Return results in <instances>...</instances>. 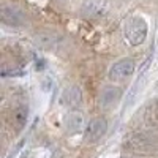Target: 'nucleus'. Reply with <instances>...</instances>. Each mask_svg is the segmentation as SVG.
<instances>
[{
	"instance_id": "nucleus-1",
	"label": "nucleus",
	"mask_w": 158,
	"mask_h": 158,
	"mask_svg": "<svg viewBox=\"0 0 158 158\" xmlns=\"http://www.w3.org/2000/svg\"><path fill=\"white\" fill-rule=\"evenodd\" d=\"M147 36V24L141 18H131L125 24V38L131 46H139Z\"/></svg>"
},
{
	"instance_id": "nucleus-2",
	"label": "nucleus",
	"mask_w": 158,
	"mask_h": 158,
	"mask_svg": "<svg viewBox=\"0 0 158 158\" xmlns=\"http://www.w3.org/2000/svg\"><path fill=\"white\" fill-rule=\"evenodd\" d=\"M108 131V122L104 117H97L94 120H90L89 125L85 127V138L90 142H97L101 139Z\"/></svg>"
},
{
	"instance_id": "nucleus-3",
	"label": "nucleus",
	"mask_w": 158,
	"mask_h": 158,
	"mask_svg": "<svg viewBox=\"0 0 158 158\" xmlns=\"http://www.w3.org/2000/svg\"><path fill=\"white\" fill-rule=\"evenodd\" d=\"M135 71V62L131 59H122L117 63H114V67L109 71V77L112 81H122V79L131 76Z\"/></svg>"
},
{
	"instance_id": "nucleus-4",
	"label": "nucleus",
	"mask_w": 158,
	"mask_h": 158,
	"mask_svg": "<svg viewBox=\"0 0 158 158\" xmlns=\"http://www.w3.org/2000/svg\"><path fill=\"white\" fill-rule=\"evenodd\" d=\"M109 0H84L82 3V13L89 18H98L108 11Z\"/></svg>"
},
{
	"instance_id": "nucleus-5",
	"label": "nucleus",
	"mask_w": 158,
	"mask_h": 158,
	"mask_svg": "<svg viewBox=\"0 0 158 158\" xmlns=\"http://www.w3.org/2000/svg\"><path fill=\"white\" fill-rule=\"evenodd\" d=\"M81 101H82V94L77 85H70L62 94V104H65V106H68L71 109H76L81 104Z\"/></svg>"
},
{
	"instance_id": "nucleus-6",
	"label": "nucleus",
	"mask_w": 158,
	"mask_h": 158,
	"mask_svg": "<svg viewBox=\"0 0 158 158\" xmlns=\"http://www.w3.org/2000/svg\"><path fill=\"white\" fill-rule=\"evenodd\" d=\"M65 125H67V130L70 133H79L85 128V117L81 111L73 109L65 118Z\"/></svg>"
},
{
	"instance_id": "nucleus-7",
	"label": "nucleus",
	"mask_w": 158,
	"mask_h": 158,
	"mask_svg": "<svg viewBox=\"0 0 158 158\" xmlns=\"http://www.w3.org/2000/svg\"><path fill=\"white\" fill-rule=\"evenodd\" d=\"M120 98V90L117 87H106L101 94V104L103 106H109V104L115 103Z\"/></svg>"
},
{
	"instance_id": "nucleus-8",
	"label": "nucleus",
	"mask_w": 158,
	"mask_h": 158,
	"mask_svg": "<svg viewBox=\"0 0 158 158\" xmlns=\"http://www.w3.org/2000/svg\"><path fill=\"white\" fill-rule=\"evenodd\" d=\"M25 122H27V108H24V106L16 108L13 111V123H15V127L21 130L25 125Z\"/></svg>"
}]
</instances>
